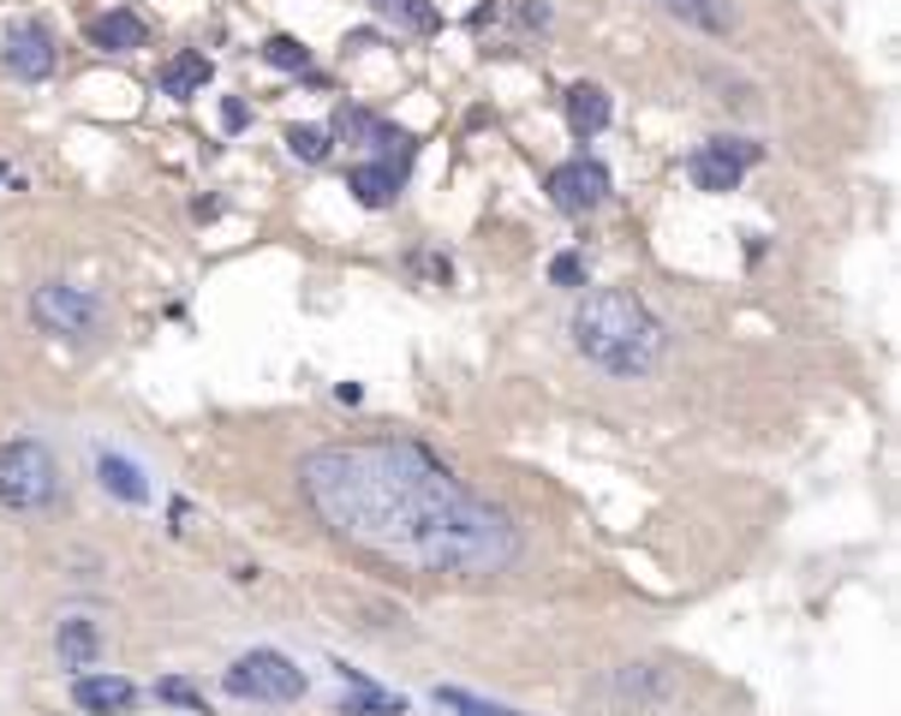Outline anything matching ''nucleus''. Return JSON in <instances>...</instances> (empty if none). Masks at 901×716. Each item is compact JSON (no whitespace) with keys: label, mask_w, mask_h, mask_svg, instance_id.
Masks as SVG:
<instances>
[{"label":"nucleus","mask_w":901,"mask_h":716,"mask_svg":"<svg viewBox=\"0 0 901 716\" xmlns=\"http://www.w3.org/2000/svg\"><path fill=\"white\" fill-rule=\"evenodd\" d=\"M299 496L347 549L412 580H490L519 561V526L412 437L328 442L299 460Z\"/></svg>","instance_id":"nucleus-1"},{"label":"nucleus","mask_w":901,"mask_h":716,"mask_svg":"<svg viewBox=\"0 0 901 716\" xmlns=\"http://www.w3.org/2000/svg\"><path fill=\"white\" fill-rule=\"evenodd\" d=\"M574 347L609 377H651L663 365V323L633 287H598L574 311Z\"/></svg>","instance_id":"nucleus-2"},{"label":"nucleus","mask_w":901,"mask_h":716,"mask_svg":"<svg viewBox=\"0 0 901 716\" xmlns=\"http://www.w3.org/2000/svg\"><path fill=\"white\" fill-rule=\"evenodd\" d=\"M60 502V466L43 442L12 437L0 442V508L12 514H43V508Z\"/></svg>","instance_id":"nucleus-3"},{"label":"nucleus","mask_w":901,"mask_h":716,"mask_svg":"<svg viewBox=\"0 0 901 716\" xmlns=\"http://www.w3.org/2000/svg\"><path fill=\"white\" fill-rule=\"evenodd\" d=\"M221 687L233 699H251V705H293V699H304V669L287 663L281 651H245L221 675Z\"/></svg>","instance_id":"nucleus-4"},{"label":"nucleus","mask_w":901,"mask_h":716,"mask_svg":"<svg viewBox=\"0 0 901 716\" xmlns=\"http://www.w3.org/2000/svg\"><path fill=\"white\" fill-rule=\"evenodd\" d=\"M31 323L43 335H67V341H84L101 329V299L84 287H67V281H48V287L31 293Z\"/></svg>","instance_id":"nucleus-5"},{"label":"nucleus","mask_w":901,"mask_h":716,"mask_svg":"<svg viewBox=\"0 0 901 716\" xmlns=\"http://www.w3.org/2000/svg\"><path fill=\"white\" fill-rule=\"evenodd\" d=\"M753 162H765V150H758V144H746V138H710V144H699L687 156V179L699 191H734Z\"/></svg>","instance_id":"nucleus-6"},{"label":"nucleus","mask_w":901,"mask_h":716,"mask_svg":"<svg viewBox=\"0 0 901 716\" xmlns=\"http://www.w3.org/2000/svg\"><path fill=\"white\" fill-rule=\"evenodd\" d=\"M609 198V168L598 156H574L550 174V203L562 215H591Z\"/></svg>","instance_id":"nucleus-7"},{"label":"nucleus","mask_w":901,"mask_h":716,"mask_svg":"<svg viewBox=\"0 0 901 716\" xmlns=\"http://www.w3.org/2000/svg\"><path fill=\"white\" fill-rule=\"evenodd\" d=\"M0 60H7L12 79L43 84L48 72H55V36H48L36 19H19V24L7 31V48H0Z\"/></svg>","instance_id":"nucleus-8"},{"label":"nucleus","mask_w":901,"mask_h":716,"mask_svg":"<svg viewBox=\"0 0 901 716\" xmlns=\"http://www.w3.org/2000/svg\"><path fill=\"white\" fill-rule=\"evenodd\" d=\"M72 705L91 711V716L132 711L137 705V687L125 681V675H79V681H72Z\"/></svg>","instance_id":"nucleus-9"},{"label":"nucleus","mask_w":901,"mask_h":716,"mask_svg":"<svg viewBox=\"0 0 901 716\" xmlns=\"http://www.w3.org/2000/svg\"><path fill=\"white\" fill-rule=\"evenodd\" d=\"M55 651H60V669H72V675H91L96 663H101V626H96V621H84V616L60 621V633H55Z\"/></svg>","instance_id":"nucleus-10"},{"label":"nucleus","mask_w":901,"mask_h":716,"mask_svg":"<svg viewBox=\"0 0 901 716\" xmlns=\"http://www.w3.org/2000/svg\"><path fill=\"white\" fill-rule=\"evenodd\" d=\"M335 675L352 687L347 693V716H406V699L400 693H383V687L364 681V669H347V663H335Z\"/></svg>","instance_id":"nucleus-11"},{"label":"nucleus","mask_w":901,"mask_h":716,"mask_svg":"<svg viewBox=\"0 0 901 716\" xmlns=\"http://www.w3.org/2000/svg\"><path fill=\"white\" fill-rule=\"evenodd\" d=\"M215 79V67H209V55H203V48H185V55H173L168 67H161V96H203V84Z\"/></svg>","instance_id":"nucleus-12"},{"label":"nucleus","mask_w":901,"mask_h":716,"mask_svg":"<svg viewBox=\"0 0 901 716\" xmlns=\"http://www.w3.org/2000/svg\"><path fill=\"white\" fill-rule=\"evenodd\" d=\"M96 478H101V490H108V496H120V502H132V508L149 502L144 472H137L125 454H96Z\"/></svg>","instance_id":"nucleus-13"},{"label":"nucleus","mask_w":901,"mask_h":716,"mask_svg":"<svg viewBox=\"0 0 901 716\" xmlns=\"http://www.w3.org/2000/svg\"><path fill=\"white\" fill-rule=\"evenodd\" d=\"M567 126L579 138H598L609 126V90L603 84H574L567 90Z\"/></svg>","instance_id":"nucleus-14"},{"label":"nucleus","mask_w":901,"mask_h":716,"mask_svg":"<svg viewBox=\"0 0 901 716\" xmlns=\"http://www.w3.org/2000/svg\"><path fill=\"white\" fill-rule=\"evenodd\" d=\"M347 191L364 203V210H388V203L400 198V168H376V162H364V168L347 174Z\"/></svg>","instance_id":"nucleus-15"},{"label":"nucleus","mask_w":901,"mask_h":716,"mask_svg":"<svg viewBox=\"0 0 901 716\" xmlns=\"http://www.w3.org/2000/svg\"><path fill=\"white\" fill-rule=\"evenodd\" d=\"M663 7L675 12L681 24L705 31V36H729L734 31V7H729V0H663Z\"/></svg>","instance_id":"nucleus-16"},{"label":"nucleus","mask_w":901,"mask_h":716,"mask_svg":"<svg viewBox=\"0 0 901 716\" xmlns=\"http://www.w3.org/2000/svg\"><path fill=\"white\" fill-rule=\"evenodd\" d=\"M615 699H627L633 711H639V705H663V699H669V675L639 669V663H633V669L615 675Z\"/></svg>","instance_id":"nucleus-17"},{"label":"nucleus","mask_w":901,"mask_h":716,"mask_svg":"<svg viewBox=\"0 0 901 716\" xmlns=\"http://www.w3.org/2000/svg\"><path fill=\"white\" fill-rule=\"evenodd\" d=\"M91 36H96V48H144L149 43V31H144L137 12H108V19L91 24Z\"/></svg>","instance_id":"nucleus-18"},{"label":"nucleus","mask_w":901,"mask_h":716,"mask_svg":"<svg viewBox=\"0 0 901 716\" xmlns=\"http://www.w3.org/2000/svg\"><path fill=\"white\" fill-rule=\"evenodd\" d=\"M436 705H442V711H454V716H519V711L496 705V699L466 693V687H436Z\"/></svg>","instance_id":"nucleus-19"},{"label":"nucleus","mask_w":901,"mask_h":716,"mask_svg":"<svg viewBox=\"0 0 901 716\" xmlns=\"http://www.w3.org/2000/svg\"><path fill=\"white\" fill-rule=\"evenodd\" d=\"M383 19H395V24H406V31H436L442 24V12L436 7H424V0H371Z\"/></svg>","instance_id":"nucleus-20"},{"label":"nucleus","mask_w":901,"mask_h":716,"mask_svg":"<svg viewBox=\"0 0 901 716\" xmlns=\"http://www.w3.org/2000/svg\"><path fill=\"white\" fill-rule=\"evenodd\" d=\"M263 60H269L275 72H311V48H304L299 36H269V43H263Z\"/></svg>","instance_id":"nucleus-21"},{"label":"nucleus","mask_w":901,"mask_h":716,"mask_svg":"<svg viewBox=\"0 0 901 716\" xmlns=\"http://www.w3.org/2000/svg\"><path fill=\"white\" fill-rule=\"evenodd\" d=\"M335 132L347 138V144H376L383 120H376V114H364V108H340V114H335Z\"/></svg>","instance_id":"nucleus-22"},{"label":"nucleus","mask_w":901,"mask_h":716,"mask_svg":"<svg viewBox=\"0 0 901 716\" xmlns=\"http://www.w3.org/2000/svg\"><path fill=\"white\" fill-rule=\"evenodd\" d=\"M287 150L299 162H328V132L323 126H287Z\"/></svg>","instance_id":"nucleus-23"},{"label":"nucleus","mask_w":901,"mask_h":716,"mask_svg":"<svg viewBox=\"0 0 901 716\" xmlns=\"http://www.w3.org/2000/svg\"><path fill=\"white\" fill-rule=\"evenodd\" d=\"M156 699H161V705H180V711H197V716H203V693H197L192 681H180V675L156 681Z\"/></svg>","instance_id":"nucleus-24"},{"label":"nucleus","mask_w":901,"mask_h":716,"mask_svg":"<svg viewBox=\"0 0 901 716\" xmlns=\"http://www.w3.org/2000/svg\"><path fill=\"white\" fill-rule=\"evenodd\" d=\"M550 281H555V287H586V258H579V251H555Z\"/></svg>","instance_id":"nucleus-25"},{"label":"nucleus","mask_w":901,"mask_h":716,"mask_svg":"<svg viewBox=\"0 0 901 716\" xmlns=\"http://www.w3.org/2000/svg\"><path fill=\"white\" fill-rule=\"evenodd\" d=\"M221 126H227V132H245V126H251V108H245L239 96H227V102H221Z\"/></svg>","instance_id":"nucleus-26"},{"label":"nucleus","mask_w":901,"mask_h":716,"mask_svg":"<svg viewBox=\"0 0 901 716\" xmlns=\"http://www.w3.org/2000/svg\"><path fill=\"white\" fill-rule=\"evenodd\" d=\"M519 19H526V24H550V7H543V0H526V7H519Z\"/></svg>","instance_id":"nucleus-27"},{"label":"nucleus","mask_w":901,"mask_h":716,"mask_svg":"<svg viewBox=\"0 0 901 716\" xmlns=\"http://www.w3.org/2000/svg\"><path fill=\"white\" fill-rule=\"evenodd\" d=\"M335 401H340V406H359V401H364V389H359V382H340Z\"/></svg>","instance_id":"nucleus-28"}]
</instances>
